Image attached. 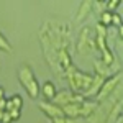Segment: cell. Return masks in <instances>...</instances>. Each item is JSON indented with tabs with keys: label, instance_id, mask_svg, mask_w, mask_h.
Wrapping results in <instances>:
<instances>
[{
	"label": "cell",
	"instance_id": "6da1fadb",
	"mask_svg": "<svg viewBox=\"0 0 123 123\" xmlns=\"http://www.w3.org/2000/svg\"><path fill=\"white\" fill-rule=\"evenodd\" d=\"M66 72H67L69 84H71V90L77 95H84L85 92L90 89L92 82H94V76H92V74L80 72V71H77L74 66H71Z\"/></svg>",
	"mask_w": 123,
	"mask_h": 123
},
{
	"label": "cell",
	"instance_id": "7402d4cb",
	"mask_svg": "<svg viewBox=\"0 0 123 123\" xmlns=\"http://www.w3.org/2000/svg\"><path fill=\"white\" fill-rule=\"evenodd\" d=\"M120 115H123V107H122V113H120Z\"/></svg>",
	"mask_w": 123,
	"mask_h": 123
},
{
	"label": "cell",
	"instance_id": "ba28073f",
	"mask_svg": "<svg viewBox=\"0 0 123 123\" xmlns=\"http://www.w3.org/2000/svg\"><path fill=\"white\" fill-rule=\"evenodd\" d=\"M94 67H95V71H97L98 76L105 77V79H107V76H110V66H107L102 59H100V61H95Z\"/></svg>",
	"mask_w": 123,
	"mask_h": 123
},
{
	"label": "cell",
	"instance_id": "ffe728a7",
	"mask_svg": "<svg viewBox=\"0 0 123 123\" xmlns=\"http://www.w3.org/2000/svg\"><path fill=\"white\" fill-rule=\"evenodd\" d=\"M3 117H5V112H2V110H0V123L3 122Z\"/></svg>",
	"mask_w": 123,
	"mask_h": 123
},
{
	"label": "cell",
	"instance_id": "5b68a950",
	"mask_svg": "<svg viewBox=\"0 0 123 123\" xmlns=\"http://www.w3.org/2000/svg\"><path fill=\"white\" fill-rule=\"evenodd\" d=\"M38 107H39V110H43L44 115H48L51 120H53V118H59V117H66V115H64V110H62L61 107H57L56 104H53V102H44V104L39 102Z\"/></svg>",
	"mask_w": 123,
	"mask_h": 123
},
{
	"label": "cell",
	"instance_id": "8992f818",
	"mask_svg": "<svg viewBox=\"0 0 123 123\" xmlns=\"http://www.w3.org/2000/svg\"><path fill=\"white\" fill-rule=\"evenodd\" d=\"M56 95H57V89H56V85H54V82L46 80L44 84L41 85V97L46 102H54Z\"/></svg>",
	"mask_w": 123,
	"mask_h": 123
},
{
	"label": "cell",
	"instance_id": "7a4b0ae2",
	"mask_svg": "<svg viewBox=\"0 0 123 123\" xmlns=\"http://www.w3.org/2000/svg\"><path fill=\"white\" fill-rule=\"evenodd\" d=\"M18 80L31 98H38L41 95V85L38 84V80L35 77V72L28 64H21L18 67Z\"/></svg>",
	"mask_w": 123,
	"mask_h": 123
},
{
	"label": "cell",
	"instance_id": "7c38bea8",
	"mask_svg": "<svg viewBox=\"0 0 123 123\" xmlns=\"http://www.w3.org/2000/svg\"><path fill=\"white\" fill-rule=\"evenodd\" d=\"M112 25L113 26H117V28H120L123 23H122V17L118 15V13H115L113 12V15H112Z\"/></svg>",
	"mask_w": 123,
	"mask_h": 123
},
{
	"label": "cell",
	"instance_id": "3957f363",
	"mask_svg": "<svg viewBox=\"0 0 123 123\" xmlns=\"http://www.w3.org/2000/svg\"><path fill=\"white\" fill-rule=\"evenodd\" d=\"M118 84H120V76L107 77L105 82L102 84V87H100V90H98L97 97H95V100H97V102H105L107 98H110V97L113 95V92L117 90Z\"/></svg>",
	"mask_w": 123,
	"mask_h": 123
},
{
	"label": "cell",
	"instance_id": "5bb4252c",
	"mask_svg": "<svg viewBox=\"0 0 123 123\" xmlns=\"http://www.w3.org/2000/svg\"><path fill=\"white\" fill-rule=\"evenodd\" d=\"M10 117H12V120L13 122H17V120H20V117H21V110H15V108H12V110H8Z\"/></svg>",
	"mask_w": 123,
	"mask_h": 123
},
{
	"label": "cell",
	"instance_id": "9c48e42d",
	"mask_svg": "<svg viewBox=\"0 0 123 123\" xmlns=\"http://www.w3.org/2000/svg\"><path fill=\"white\" fill-rule=\"evenodd\" d=\"M90 7H92V2H82L80 8H79V13H77V17H76V21H80L82 18H87V15L90 12Z\"/></svg>",
	"mask_w": 123,
	"mask_h": 123
},
{
	"label": "cell",
	"instance_id": "2e32d148",
	"mask_svg": "<svg viewBox=\"0 0 123 123\" xmlns=\"http://www.w3.org/2000/svg\"><path fill=\"white\" fill-rule=\"evenodd\" d=\"M53 123H67L66 117H59V118H53Z\"/></svg>",
	"mask_w": 123,
	"mask_h": 123
},
{
	"label": "cell",
	"instance_id": "44dd1931",
	"mask_svg": "<svg viewBox=\"0 0 123 123\" xmlns=\"http://www.w3.org/2000/svg\"><path fill=\"white\" fill-rule=\"evenodd\" d=\"M117 123H123V115H120V117L117 118Z\"/></svg>",
	"mask_w": 123,
	"mask_h": 123
},
{
	"label": "cell",
	"instance_id": "8fae6325",
	"mask_svg": "<svg viewBox=\"0 0 123 123\" xmlns=\"http://www.w3.org/2000/svg\"><path fill=\"white\" fill-rule=\"evenodd\" d=\"M0 51L7 53V54H10V53H12V44L8 43V39L5 38L2 33H0Z\"/></svg>",
	"mask_w": 123,
	"mask_h": 123
},
{
	"label": "cell",
	"instance_id": "4fadbf2b",
	"mask_svg": "<svg viewBox=\"0 0 123 123\" xmlns=\"http://www.w3.org/2000/svg\"><path fill=\"white\" fill-rule=\"evenodd\" d=\"M118 5H120V2H118V0H112V2H107V3H105L107 10H108V12H112V13H113V10L117 8Z\"/></svg>",
	"mask_w": 123,
	"mask_h": 123
},
{
	"label": "cell",
	"instance_id": "277c9868",
	"mask_svg": "<svg viewBox=\"0 0 123 123\" xmlns=\"http://www.w3.org/2000/svg\"><path fill=\"white\" fill-rule=\"evenodd\" d=\"M80 100H85L82 95H77L74 94L72 90H67V89H64V90H59L56 95V98H54V102L53 104H56L57 107H66V105L72 104V102H80Z\"/></svg>",
	"mask_w": 123,
	"mask_h": 123
},
{
	"label": "cell",
	"instance_id": "e0dca14e",
	"mask_svg": "<svg viewBox=\"0 0 123 123\" xmlns=\"http://www.w3.org/2000/svg\"><path fill=\"white\" fill-rule=\"evenodd\" d=\"M13 120H12V117H10V113L8 112H5V117H3V122L2 123H12Z\"/></svg>",
	"mask_w": 123,
	"mask_h": 123
},
{
	"label": "cell",
	"instance_id": "52a82bcc",
	"mask_svg": "<svg viewBox=\"0 0 123 123\" xmlns=\"http://www.w3.org/2000/svg\"><path fill=\"white\" fill-rule=\"evenodd\" d=\"M21 107H23V98H21V95L15 94L12 95L8 98V107H7V112L12 110V108H15V110H21Z\"/></svg>",
	"mask_w": 123,
	"mask_h": 123
},
{
	"label": "cell",
	"instance_id": "ac0fdd59",
	"mask_svg": "<svg viewBox=\"0 0 123 123\" xmlns=\"http://www.w3.org/2000/svg\"><path fill=\"white\" fill-rule=\"evenodd\" d=\"M2 98H5V89L3 87H0V100Z\"/></svg>",
	"mask_w": 123,
	"mask_h": 123
},
{
	"label": "cell",
	"instance_id": "d6986e66",
	"mask_svg": "<svg viewBox=\"0 0 123 123\" xmlns=\"http://www.w3.org/2000/svg\"><path fill=\"white\" fill-rule=\"evenodd\" d=\"M118 36H120V38L123 39V25L120 26V28H118Z\"/></svg>",
	"mask_w": 123,
	"mask_h": 123
},
{
	"label": "cell",
	"instance_id": "9a60e30c",
	"mask_svg": "<svg viewBox=\"0 0 123 123\" xmlns=\"http://www.w3.org/2000/svg\"><path fill=\"white\" fill-rule=\"evenodd\" d=\"M7 107H8V98H2L0 100V110L2 112H7Z\"/></svg>",
	"mask_w": 123,
	"mask_h": 123
},
{
	"label": "cell",
	"instance_id": "30bf717a",
	"mask_svg": "<svg viewBox=\"0 0 123 123\" xmlns=\"http://www.w3.org/2000/svg\"><path fill=\"white\" fill-rule=\"evenodd\" d=\"M112 15H113L112 12L104 10V12L100 13V21H98V23H100L102 26H105V28H107V26H110V25H112Z\"/></svg>",
	"mask_w": 123,
	"mask_h": 123
}]
</instances>
